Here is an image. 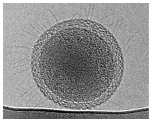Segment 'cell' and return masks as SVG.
Here are the masks:
<instances>
[{"label":"cell","mask_w":150,"mask_h":122,"mask_svg":"<svg viewBox=\"0 0 150 122\" xmlns=\"http://www.w3.org/2000/svg\"><path fill=\"white\" fill-rule=\"evenodd\" d=\"M49 11H50V12H51V13L52 14V15H53L55 19V20H56V21H57V19L55 17V16L54 15V14H53L52 12V11H51L50 10H49Z\"/></svg>","instance_id":"6da1fadb"}]
</instances>
